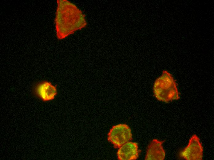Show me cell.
Masks as SVG:
<instances>
[{
  "label": "cell",
  "mask_w": 214,
  "mask_h": 160,
  "mask_svg": "<svg viewBox=\"0 0 214 160\" xmlns=\"http://www.w3.org/2000/svg\"><path fill=\"white\" fill-rule=\"evenodd\" d=\"M57 2L55 22L58 38H64L85 27V16L76 6L66 0Z\"/></svg>",
  "instance_id": "obj_1"
},
{
  "label": "cell",
  "mask_w": 214,
  "mask_h": 160,
  "mask_svg": "<svg viewBox=\"0 0 214 160\" xmlns=\"http://www.w3.org/2000/svg\"><path fill=\"white\" fill-rule=\"evenodd\" d=\"M154 96L158 100L168 102L180 98L176 83L172 75L166 70L155 81L153 87Z\"/></svg>",
  "instance_id": "obj_2"
},
{
  "label": "cell",
  "mask_w": 214,
  "mask_h": 160,
  "mask_svg": "<svg viewBox=\"0 0 214 160\" xmlns=\"http://www.w3.org/2000/svg\"><path fill=\"white\" fill-rule=\"evenodd\" d=\"M132 139L131 129L129 126L125 124L113 126L108 134V141L116 148H119Z\"/></svg>",
  "instance_id": "obj_3"
},
{
  "label": "cell",
  "mask_w": 214,
  "mask_h": 160,
  "mask_svg": "<svg viewBox=\"0 0 214 160\" xmlns=\"http://www.w3.org/2000/svg\"><path fill=\"white\" fill-rule=\"evenodd\" d=\"M203 149L200 138L196 134L189 139L187 145L179 153V157L186 160H202Z\"/></svg>",
  "instance_id": "obj_4"
},
{
  "label": "cell",
  "mask_w": 214,
  "mask_h": 160,
  "mask_svg": "<svg viewBox=\"0 0 214 160\" xmlns=\"http://www.w3.org/2000/svg\"><path fill=\"white\" fill-rule=\"evenodd\" d=\"M34 90L37 96L46 102L54 99L57 94L56 87L47 81L37 83L34 86Z\"/></svg>",
  "instance_id": "obj_5"
},
{
  "label": "cell",
  "mask_w": 214,
  "mask_h": 160,
  "mask_svg": "<svg viewBox=\"0 0 214 160\" xmlns=\"http://www.w3.org/2000/svg\"><path fill=\"white\" fill-rule=\"evenodd\" d=\"M164 141L153 139L148 146L145 159L146 160H163L165 153L162 146Z\"/></svg>",
  "instance_id": "obj_6"
},
{
  "label": "cell",
  "mask_w": 214,
  "mask_h": 160,
  "mask_svg": "<svg viewBox=\"0 0 214 160\" xmlns=\"http://www.w3.org/2000/svg\"><path fill=\"white\" fill-rule=\"evenodd\" d=\"M118 158L120 160H136L138 157V146L135 142H128L119 148Z\"/></svg>",
  "instance_id": "obj_7"
}]
</instances>
